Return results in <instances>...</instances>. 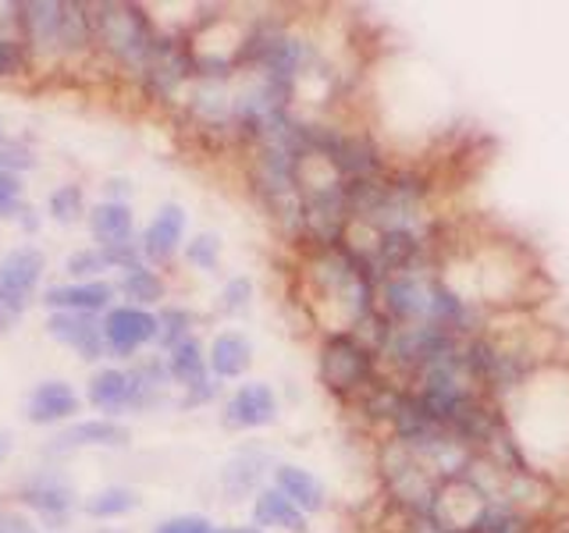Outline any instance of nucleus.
<instances>
[{"instance_id":"obj_22","label":"nucleus","mask_w":569,"mask_h":533,"mask_svg":"<svg viewBox=\"0 0 569 533\" xmlns=\"http://www.w3.org/2000/svg\"><path fill=\"white\" fill-rule=\"evenodd\" d=\"M168 373H171V381L174 384H182V388H192V384H200V381H207V352H203V345L196 342V338H189V342H182V345H174L171 352H168Z\"/></svg>"},{"instance_id":"obj_5","label":"nucleus","mask_w":569,"mask_h":533,"mask_svg":"<svg viewBox=\"0 0 569 533\" xmlns=\"http://www.w3.org/2000/svg\"><path fill=\"white\" fill-rule=\"evenodd\" d=\"M26 29L43 50H79L89 36V18L79 4H50V0H36L22 8Z\"/></svg>"},{"instance_id":"obj_4","label":"nucleus","mask_w":569,"mask_h":533,"mask_svg":"<svg viewBox=\"0 0 569 533\" xmlns=\"http://www.w3.org/2000/svg\"><path fill=\"white\" fill-rule=\"evenodd\" d=\"M100 43L136 71H147L160 40L150 29V18L132 4H100L93 14Z\"/></svg>"},{"instance_id":"obj_13","label":"nucleus","mask_w":569,"mask_h":533,"mask_svg":"<svg viewBox=\"0 0 569 533\" xmlns=\"http://www.w3.org/2000/svg\"><path fill=\"white\" fill-rule=\"evenodd\" d=\"M114 289L107 281H71V284H53L43 292V306L53 313H100L111 306Z\"/></svg>"},{"instance_id":"obj_20","label":"nucleus","mask_w":569,"mask_h":533,"mask_svg":"<svg viewBox=\"0 0 569 533\" xmlns=\"http://www.w3.org/2000/svg\"><path fill=\"white\" fill-rule=\"evenodd\" d=\"M459 533H533V515L509 502H480Z\"/></svg>"},{"instance_id":"obj_11","label":"nucleus","mask_w":569,"mask_h":533,"mask_svg":"<svg viewBox=\"0 0 569 533\" xmlns=\"http://www.w3.org/2000/svg\"><path fill=\"white\" fill-rule=\"evenodd\" d=\"M47 334L58 338L61 345L76 349L79 360H100L107 342H103V324L93 320V313H50Z\"/></svg>"},{"instance_id":"obj_19","label":"nucleus","mask_w":569,"mask_h":533,"mask_svg":"<svg viewBox=\"0 0 569 533\" xmlns=\"http://www.w3.org/2000/svg\"><path fill=\"white\" fill-rule=\"evenodd\" d=\"M89 231L100 249H118V245H132L136 242V221L129 203H111L103 200L89 210Z\"/></svg>"},{"instance_id":"obj_38","label":"nucleus","mask_w":569,"mask_h":533,"mask_svg":"<svg viewBox=\"0 0 569 533\" xmlns=\"http://www.w3.org/2000/svg\"><path fill=\"white\" fill-rule=\"evenodd\" d=\"M121 195H129V182H124V178H111V182H107V200L124 203Z\"/></svg>"},{"instance_id":"obj_21","label":"nucleus","mask_w":569,"mask_h":533,"mask_svg":"<svg viewBox=\"0 0 569 533\" xmlns=\"http://www.w3.org/2000/svg\"><path fill=\"white\" fill-rule=\"evenodd\" d=\"M274 487L284 494V497H292V502L307 512V515H313V512H320L328 505V494H325V484L310 473V470H302V466H278L274 470Z\"/></svg>"},{"instance_id":"obj_42","label":"nucleus","mask_w":569,"mask_h":533,"mask_svg":"<svg viewBox=\"0 0 569 533\" xmlns=\"http://www.w3.org/2000/svg\"><path fill=\"white\" fill-rule=\"evenodd\" d=\"M218 533H242V530H218Z\"/></svg>"},{"instance_id":"obj_12","label":"nucleus","mask_w":569,"mask_h":533,"mask_svg":"<svg viewBox=\"0 0 569 533\" xmlns=\"http://www.w3.org/2000/svg\"><path fill=\"white\" fill-rule=\"evenodd\" d=\"M182 239H186V210L178 203H164L153 213V221L147 224V231H142V239H139L142 260L168 263L178 253Z\"/></svg>"},{"instance_id":"obj_36","label":"nucleus","mask_w":569,"mask_h":533,"mask_svg":"<svg viewBox=\"0 0 569 533\" xmlns=\"http://www.w3.org/2000/svg\"><path fill=\"white\" fill-rule=\"evenodd\" d=\"M406 533H459L456 526L441 523V520H413L406 526Z\"/></svg>"},{"instance_id":"obj_32","label":"nucleus","mask_w":569,"mask_h":533,"mask_svg":"<svg viewBox=\"0 0 569 533\" xmlns=\"http://www.w3.org/2000/svg\"><path fill=\"white\" fill-rule=\"evenodd\" d=\"M153 533H218V530L210 526L207 515H171Z\"/></svg>"},{"instance_id":"obj_1","label":"nucleus","mask_w":569,"mask_h":533,"mask_svg":"<svg viewBox=\"0 0 569 533\" xmlns=\"http://www.w3.org/2000/svg\"><path fill=\"white\" fill-rule=\"evenodd\" d=\"M307 281L313 289V302H320V313L335 320L331 334L352 331L378 310V281H373L367 260L346 242L313 249Z\"/></svg>"},{"instance_id":"obj_7","label":"nucleus","mask_w":569,"mask_h":533,"mask_svg":"<svg viewBox=\"0 0 569 533\" xmlns=\"http://www.w3.org/2000/svg\"><path fill=\"white\" fill-rule=\"evenodd\" d=\"M43 266L47 260L36 245H18L0 260V299H4L11 316H18L36 299V289L43 281Z\"/></svg>"},{"instance_id":"obj_10","label":"nucleus","mask_w":569,"mask_h":533,"mask_svg":"<svg viewBox=\"0 0 569 533\" xmlns=\"http://www.w3.org/2000/svg\"><path fill=\"white\" fill-rule=\"evenodd\" d=\"M22 502L40 515L47 526H64L71 509H76V491L58 473H36L22 484Z\"/></svg>"},{"instance_id":"obj_23","label":"nucleus","mask_w":569,"mask_h":533,"mask_svg":"<svg viewBox=\"0 0 569 533\" xmlns=\"http://www.w3.org/2000/svg\"><path fill=\"white\" fill-rule=\"evenodd\" d=\"M121 295L124 299H132L129 306H153V302H160L168 295V284H164V278H160L157 271H150L147 263H139V266H132V271H124V278H121Z\"/></svg>"},{"instance_id":"obj_26","label":"nucleus","mask_w":569,"mask_h":533,"mask_svg":"<svg viewBox=\"0 0 569 533\" xmlns=\"http://www.w3.org/2000/svg\"><path fill=\"white\" fill-rule=\"evenodd\" d=\"M157 324H160V334H157V342L164 345L168 352L174 349V345H182V342H189L192 338V313L186 310V306H168L164 313H157Z\"/></svg>"},{"instance_id":"obj_39","label":"nucleus","mask_w":569,"mask_h":533,"mask_svg":"<svg viewBox=\"0 0 569 533\" xmlns=\"http://www.w3.org/2000/svg\"><path fill=\"white\" fill-rule=\"evenodd\" d=\"M8 324H11V313H8V306H4V299H0V334L8 331Z\"/></svg>"},{"instance_id":"obj_40","label":"nucleus","mask_w":569,"mask_h":533,"mask_svg":"<svg viewBox=\"0 0 569 533\" xmlns=\"http://www.w3.org/2000/svg\"><path fill=\"white\" fill-rule=\"evenodd\" d=\"M8 452H11V438H8V434H0V462L8 459Z\"/></svg>"},{"instance_id":"obj_34","label":"nucleus","mask_w":569,"mask_h":533,"mask_svg":"<svg viewBox=\"0 0 569 533\" xmlns=\"http://www.w3.org/2000/svg\"><path fill=\"white\" fill-rule=\"evenodd\" d=\"M18 189H22L18 185V178L0 168V218H11V210L18 203Z\"/></svg>"},{"instance_id":"obj_28","label":"nucleus","mask_w":569,"mask_h":533,"mask_svg":"<svg viewBox=\"0 0 569 533\" xmlns=\"http://www.w3.org/2000/svg\"><path fill=\"white\" fill-rule=\"evenodd\" d=\"M186 260L196 266V271H218L221 263V239L203 231V235H196L192 242H186Z\"/></svg>"},{"instance_id":"obj_41","label":"nucleus","mask_w":569,"mask_h":533,"mask_svg":"<svg viewBox=\"0 0 569 533\" xmlns=\"http://www.w3.org/2000/svg\"><path fill=\"white\" fill-rule=\"evenodd\" d=\"M242 533H263V530H257V526H242Z\"/></svg>"},{"instance_id":"obj_8","label":"nucleus","mask_w":569,"mask_h":533,"mask_svg":"<svg viewBox=\"0 0 569 533\" xmlns=\"http://www.w3.org/2000/svg\"><path fill=\"white\" fill-rule=\"evenodd\" d=\"M157 334H160L157 313L142 306H114L103 316V342L107 352L114 355H132L136 349L157 342Z\"/></svg>"},{"instance_id":"obj_35","label":"nucleus","mask_w":569,"mask_h":533,"mask_svg":"<svg viewBox=\"0 0 569 533\" xmlns=\"http://www.w3.org/2000/svg\"><path fill=\"white\" fill-rule=\"evenodd\" d=\"M22 47H18L14 40H8V36H0V76H14L18 68H22Z\"/></svg>"},{"instance_id":"obj_37","label":"nucleus","mask_w":569,"mask_h":533,"mask_svg":"<svg viewBox=\"0 0 569 533\" xmlns=\"http://www.w3.org/2000/svg\"><path fill=\"white\" fill-rule=\"evenodd\" d=\"M0 533H36V530H32V523L26 520V515L4 512V523H0Z\"/></svg>"},{"instance_id":"obj_25","label":"nucleus","mask_w":569,"mask_h":533,"mask_svg":"<svg viewBox=\"0 0 569 533\" xmlns=\"http://www.w3.org/2000/svg\"><path fill=\"white\" fill-rule=\"evenodd\" d=\"M263 455H253V452H246L239 459H231L228 462V470H224V487L231 494H246V491H253L257 487V480L263 476Z\"/></svg>"},{"instance_id":"obj_9","label":"nucleus","mask_w":569,"mask_h":533,"mask_svg":"<svg viewBox=\"0 0 569 533\" xmlns=\"http://www.w3.org/2000/svg\"><path fill=\"white\" fill-rule=\"evenodd\" d=\"M278 420V395L271 384L249 381L236 388V395L224 402V426L228 431H260Z\"/></svg>"},{"instance_id":"obj_31","label":"nucleus","mask_w":569,"mask_h":533,"mask_svg":"<svg viewBox=\"0 0 569 533\" xmlns=\"http://www.w3.org/2000/svg\"><path fill=\"white\" fill-rule=\"evenodd\" d=\"M0 168L4 171H26V168H36V153L26 147L22 139L8 135L4 129H0Z\"/></svg>"},{"instance_id":"obj_6","label":"nucleus","mask_w":569,"mask_h":533,"mask_svg":"<svg viewBox=\"0 0 569 533\" xmlns=\"http://www.w3.org/2000/svg\"><path fill=\"white\" fill-rule=\"evenodd\" d=\"M435 278H438V266H431V271H413V274H396V278L381 281L378 284V310L396 328L427 324V316H431Z\"/></svg>"},{"instance_id":"obj_29","label":"nucleus","mask_w":569,"mask_h":533,"mask_svg":"<svg viewBox=\"0 0 569 533\" xmlns=\"http://www.w3.org/2000/svg\"><path fill=\"white\" fill-rule=\"evenodd\" d=\"M82 189L79 185H61V189H53L50 192V218L53 221H61V224H71V221H79L82 218Z\"/></svg>"},{"instance_id":"obj_30","label":"nucleus","mask_w":569,"mask_h":533,"mask_svg":"<svg viewBox=\"0 0 569 533\" xmlns=\"http://www.w3.org/2000/svg\"><path fill=\"white\" fill-rule=\"evenodd\" d=\"M107 257H103V249L100 245H89V249H76L68 260H64V271L76 278V281H89L93 274H103L107 271Z\"/></svg>"},{"instance_id":"obj_18","label":"nucleus","mask_w":569,"mask_h":533,"mask_svg":"<svg viewBox=\"0 0 569 533\" xmlns=\"http://www.w3.org/2000/svg\"><path fill=\"white\" fill-rule=\"evenodd\" d=\"M207 363H210V373L218 381H236L249 366H253V342H249L242 331H221L210 342Z\"/></svg>"},{"instance_id":"obj_24","label":"nucleus","mask_w":569,"mask_h":533,"mask_svg":"<svg viewBox=\"0 0 569 533\" xmlns=\"http://www.w3.org/2000/svg\"><path fill=\"white\" fill-rule=\"evenodd\" d=\"M136 505H139V494L132 487H103L82 502L86 515H93V520H118V515H129Z\"/></svg>"},{"instance_id":"obj_15","label":"nucleus","mask_w":569,"mask_h":533,"mask_svg":"<svg viewBox=\"0 0 569 533\" xmlns=\"http://www.w3.org/2000/svg\"><path fill=\"white\" fill-rule=\"evenodd\" d=\"M79 413V395L76 388L68 381H43L32 388V395L26 402V416L29 423H40V426H50V423H61L68 416Z\"/></svg>"},{"instance_id":"obj_43","label":"nucleus","mask_w":569,"mask_h":533,"mask_svg":"<svg viewBox=\"0 0 569 533\" xmlns=\"http://www.w3.org/2000/svg\"><path fill=\"white\" fill-rule=\"evenodd\" d=\"M0 523H4V509H0Z\"/></svg>"},{"instance_id":"obj_3","label":"nucleus","mask_w":569,"mask_h":533,"mask_svg":"<svg viewBox=\"0 0 569 533\" xmlns=\"http://www.w3.org/2000/svg\"><path fill=\"white\" fill-rule=\"evenodd\" d=\"M378 366H381L378 355L349 331L325 334V342H320L317 378L338 399H349V402L360 399L363 391L381 378Z\"/></svg>"},{"instance_id":"obj_33","label":"nucleus","mask_w":569,"mask_h":533,"mask_svg":"<svg viewBox=\"0 0 569 533\" xmlns=\"http://www.w3.org/2000/svg\"><path fill=\"white\" fill-rule=\"evenodd\" d=\"M218 391H221V381L218 378H207L200 384H192L186 388V395H182V409H196V405H207L218 399Z\"/></svg>"},{"instance_id":"obj_14","label":"nucleus","mask_w":569,"mask_h":533,"mask_svg":"<svg viewBox=\"0 0 569 533\" xmlns=\"http://www.w3.org/2000/svg\"><path fill=\"white\" fill-rule=\"evenodd\" d=\"M129 431L114 420H82L71 423L68 431L53 438L50 452H71V449H124L129 444Z\"/></svg>"},{"instance_id":"obj_2","label":"nucleus","mask_w":569,"mask_h":533,"mask_svg":"<svg viewBox=\"0 0 569 533\" xmlns=\"http://www.w3.org/2000/svg\"><path fill=\"white\" fill-rule=\"evenodd\" d=\"M378 470L385 480V491L391 494L406 520H438L441 512V480L409 455L396 438H388L378 452Z\"/></svg>"},{"instance_id":"obj_27","label":"nucleus","mask_w":569,"mask_h":533,"mask_svg":"<svg viewBox=\"0 0 569 533\" xmlns=\"http://www.w3.org/2000/svg\"><path fill=\"white\" fill-rule=\"evenodd\" d=\"M249 302H253V281H249L246 274L228 278L221 295H218V310L228 313V316H239V313L249 310Z\"/></svg>"},{"instance_id":"obj_16","label":"nucleus","mask_w":569,"mask_h":533,"mask_svg":"<svg viewBox=\"0 0 569 533\" xmlns=\"http://www.w3.org/2000/svg\"><path fill=\"white\" fill-rule=\"evenodd\" d=\"M253 526L257 530H284V533H307L310 515L302 512L292 497H284L278 487H263L253 497Z\"/></svg>"},{"instance_id":"obj_17","label":"nucleus","mask_w":569,"mask_h":533,"mask_svg":"<svg viewBox=\"0 0 569 533\" xmlns=\"http://www.w3.org/2000/svg\"><path fill=\"white\" fill-rule=\"evenodd\" d=\"M89 405L100 409V413H124V409H136V381L132 370H118V366H103L93 373L89 381Z\"/></svg>"}]
</instances>
